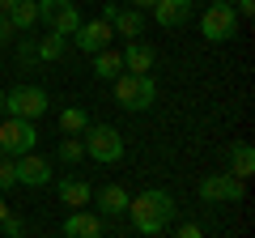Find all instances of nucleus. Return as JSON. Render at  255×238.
I'll use <instances>...</instances> for the list:
<instances>
[{"label": "nucleus", "instance_id": "a878e982", "mask_svg": "<svg viewBox=\"0 0 255 238\" xmlns=\"http://www.w3.org/2000/svg\"><path fill=\"white\" fill-rule=\"evenodd\" d=\"M13 38H17V30H13V21H9V13H0V47H9Z\"/></svg>", "mask_w": 255, "mask_h": 238}, {"label": "nucleus", "instance_id": "2f4dec72", "mask_svg": "<svg viewBox=\"0 0 255 238\" xmlns=\"http://www.w3.org/2000/svg\"><path fill=\"white\" fill-rule=\"evenodd\" d=\"M0 111H4V90H0Z\"/></svg>", "mask_w": 255, "mask_h": 238}, {"label": "nucleus", "instance_id": "20e7f679", "mask_svg": "<svg viewBox=\"0 0 255 238\" xmlns=\"http://www.w3.org/2000/svg\"><path fill=\"white\" fill-rule=\"evenodd\" d=\"M4 111H9V119H30L34 123L38 115L51 111V98H47L43 85H17V90L4 94Z\"/></svg>", "mask_w": 255, "mask_h": 238}, {"label": "nucleus", "instance_id": "6e6552de", "mask_svg": "<svg viewBox=\"0 0 255 238\" xmlns=\"http://www.w3.org/2000/svg\"><path fill=\"white\" fill-rule=\"evenodd\" d=\"M200 34L209 38V43H230V38L238 34L234 4H209V9L200 13Z\"/></svg>", "mask_w": 255, "mask_h": 238}, {"label": "nucleus", "instance_id": "a211bd4d", "mask_svg": "<svg viewBox=\"0 0 255 238\" xmlns=\"http://www.w3.org/2000/svg\"><path fill=\"white\" fill-rule=\"evenodd\" d=\"M9 21H13L17 34H30V30L38 26V0H17V4L9 9Z\"/></svg>", "mask_w": 255, "mask_h": 238}, {"label": "nucleus", "instance_id": "9b49d317", "mask_svg": "<svg viewBox=\"0 0 255 238\" xmlns=\"http://www.w3.org/2000/svg\"><path fill=\"white\" fill-rule=\"evenodd\" d=\"M102 17H107L111 30H115V34H124V38H140V30H145V13L132 9V4H128V9H119L115 0H107Z\"/></svg>", "mask_w": 255, "mask_h": 238}, {"label": "nucleus", "instance_id": "7c9ffc66", "mask_svg": "<svg viewBox=\"0 0 255 238\" xmlns=\"http://www.w3.org/2000/svg\"><path fill=\"white\" fill-rule=\"evenodd\" d=\"M213 4H234V0H213Z\"/></svg>", "mask_w": 255, "mask_h": 238}, {"label": "nucleus", "instance_id": "cd10ccee", "mask_svg": "<svg viewBox=\"0 0 255 238\" xmlns=\"http://www.w3.org/2000/svg\"><path fill=\"white\" fill-rule=\"evenodd\" d=\"M128 4H132V9H140V13H145V9H153V0H128Z\"/></svg>", "mask_w": 255, "mask_h": 238}, {"label": "nucleus", "instance_id": "9d476101", "mask_svg": "<svg viewBox=\"0 0 255 238\" xmlns=\"http://www.w3.org/2000/svg\"><path fill=\"white\" fill-rule=\"evenodd\" d=\"M13 170H17V183L21 187H47V183H51V157L21 153V157H13Z\"/></svg>", "mask_w": 255, "mask_h": 238}, {"label": "nucleus", "instance_id": "4be33fe9", "mask_svg": "<svg viewBox=\"0 0 255 238\" xmlns=\"http://www.w3.org/2000/svg\"><path fill=\"white\" fill-rule=\"evenodd\" d=\"M55 162H64V166H77V162H85L81 136H60V149H55Z\"/></svg>", "mask_w": 255, "mask_h": 238}, {"label": "nucleus", "instance_id": "f257e3e1", "mask_svg": "<svg viewBox=\"0 0 255 238\" xmlns=\"http://www.w3.org/2000/svg\"><path fill=\"white\" fill-rule=\"evenodd\" d=\"M174 213H179V204H174V196L162 192V187H149V192H140V196L128 200V217H132V226H136L140 234H162L174 221Z\"/></svg>", "mask_w": 255, "mask_h": 238}, {"label": "nucleus", "instance_id": "b1692460", "mask_svg": "<svg viewBox=\"0 0 255 238\" xmlns=\"http://www.w3.org/2000/svg\"><path fill=\"white\" fill-rule=\"evenodd\" d=\"M17 60H21V64H34V60H38V38H17Z\"/></svg>", "mask_w": 255, "mask_h": 238}, {"label": "nucleus", "instance_id": "f3484780", "mask_svg": "<svg viewBox=\"0 0 255 238\" xmlns=\"http://www.w3.org/2000/svg\"><path fill=\"white\" fill-rule=\"evenodd\" d=\"M230 174H238V179H251V174H255V149H251V140H234V145H230Z\"/></svg>", "mask_w": 255, "mask_h": 238}, {"label": "nucleus", "instance_id": "6ab92c4d", "mask_svg": "<svg viewBox=\"0 0 255 238\" xmlns=\"http://www.w3.org/2000/svg\"><path fill=\"white\" fill-rule=\"evenodd\" d=\"M119 73H124V55H119V51H111V47L94 51V77H102V81H115Z\"/></svg>", "mask_w": 255, "mask_h": 238}, {"label": "nucleus", "instance_id": "bb28decb", "mask_svg": "<svg viewBox=\"0 0 255 238\" xmlns=\"http://www.w3.org/2000/svg\"><path fill=\"white\" fill-rule=\"evenodd\" d=\"M174 238H204V230L200 226H179V234Z\"/></svg>", "mask_w": 255, "mask_h": 238}, {"label": "nucleus", "instance_id": "f03ea898", "mask_svg": "<svg viewBox=\"0 0 255 238\" xmlns=\"http://www.w3.org/2000/svg\"><path fill=\"white\" fill-rule=\"evenodd\" d=\"M115 102L124 111H149L157 102V81L153 73H119L115 77Z\"/></svg>", "mask_w": 255, "mask_h": 238}, {"label": "nucleus", "instance_id": "1a4fd4ad", "mask_svg": "<svg viewBox=\"0 0 255 238\" xmlns=\"http://www.w3.org/2000/svg\"><path fill=\"white\" fill-rule=\"evenodd\" d=\"M111 38H115V30H111L107 17H94V21H81V26L73 30V47H81V51H102V47H111Z\"/></svg>", "mask_w": 255, "mask_h": 238}, {"label": "nucleus", "instance_id": "7ed1b4c3", "mask_svg": "<svg viewBox=\"0 0 255 238\" xmlns=\"http://www.w3.org/2000/svg\"><path fill=\"white\" fill-rule=\"evenodd\" d=\"M81 149H85V157H94V162L115 166L119 157H124V136H119L111 123H90V128L81 132Z\"/></svg>", "mask_w": 255, "mask_h": 238}, {"label": "nucleus", "instance_id": "39448f33", "mask_svg": "<svg viewBox=\"0 0 255 238\" xmlns=\"http://www.w3.org/2000/svg\"><path fill=\"white\" fill-rule=\"evenodd\" d=\"M200 200L204 204H243L247 200V179H238V174H209V179H200Z\"/></svg>", "mask_w": 255, "mask_h": 238}, {"label": "nucleus", "instance_id": "423d86ee", "mask_svg": "<svg viewBox=\"0 0 255 238\" xmlns=\"http://www.w3.org/2000/svg\"><path fill=\"white\" fill-rule=\"evenodd\" d=\"M38 21L47 26V34H73L81 26V13H77V0H38Z\"/></svg>", "mask_w": 255, "mask_h": 238}, {"label": "nucleus", "instance_id": "5701e85b", "mask_svg": "<svg viewBox=\"0 0 255 238\" xmlns=\"http://www.w3.org/2000/svg\"><path fill=\"white\" fill-rule=\"evenodd\" d=\"M13 187H17V170H13V157L0 153V196L13 192Z\"/></svg>", "mask_w": 255, "mask_h": 238}, {"label": "nucleus", "instance_id": "412c9836", "mask_svg": "<svg viewBox=\"0 0 255 238\" xmlns=\"http://www.w3.org/2000/svg\"><path fill=\"white\" fill-rule=\"evenodd\" d=\"M85 128H90V115H85L81 107H68V111H60V132H64V136H81Z\"/></svg>", "mask_w": 255, "mask_h": 238}, {"label": "nucleus", "instance_id": "aec40b11", "mask_svg": "<svg viewBox=\"0 0 255 238\" xmlns=\"http://www.w3.org/2000/svg\"><path fill=\"white\" fill-rule=\"evenodd\" d=\"M64 51H68V38H64V34H43V38H38V60H43V64L64 60Z\"/></svg>", "mask_w": 255, "mask_h": 238}, {"label": "nucleus", "instance_id": "4468645a", "mask_svg": "<svg viewBox=\"0 0 255 238\" xmlns=\"http://www.w3.org/2000/svg\"><path fill=\"white\" fill-rule=\"evenodd\" d=\"M64 238H102V217L85 213V209H73L68 221H64Z\"/></svg>", "mask_w": 255, "mask_h": 238}, {"label": "nucleus", "instance_id": "393cba45", "mask_svg": "<svg viewBox=\"0 0 255 238\" xmlns=\"http://www.w3.org/2000/svg\"><path fill=\"white\" fill-rule=\"evenodd\" d=\"M0 230H4V238H21V234H26V221H21L17 213H9V217L0 221Z\"/></svg>", "mask_w": 255, "mask_h": 238}, {"label": "nucleus", "instance_id": "0eeeda50", "mask_svg": "<svg viewBox=\"0 0 255 238\" xmlns=\"http://www.w3.org/2000/svg\"><path fill=\"white\" fill-rule=\"evenodd\" d=\"M34 145H38V128L30 119H4V123H0V153L4 157L34 153Z\"/></svg>", "mask_w": 255, "mask_h": 238}, {"label": "nucleus", "instance_id": "dca6fc26", "mask_svg": "<svg viewBox=\"0 0 255 238\" xmlns=\"http://www.w3.org/2000/svg\"><path fill=\"white\" fill-rule=\"evenodd\" d=\"M60 204H68V209H81V204L94 200V187L85 183V179H60Z\"/></svg>", "mask_w": 255, "mask_h": 238}, {"label": "nucleus", "instance_id": "c85d7f7f", "mask_svg": "<svg viewBox=\"0 0 255 238\" xmlns=\"http://www.w3.org/2000/svg\"><path fill=\"white\" fill-rule=\"evenodd\" d=\"M13 4H17V0H0V13H9V9H13Z\"/></svg>", "mask_w": 255, "mask_h": 238}, {"label": "nucleus", "instance_id": "c756f323", "mask_svg": "<svg viewBox=\"0 0 255 238\" xmlns=\"http://www.w3.org/2000/svg\"><path fill=\"white\" fill-rule=\"evenodd\" d=\"M4 217H9V204H4V196H0V221H4Z\"/></svg>", "mask_w": 255, "mask_h": 238}, {"label": "nucleus", "instance_id": "2eb2a0df", "mask_svg": "<svg viewBox=\"0 0 255 238\" xmlns=\"http://www.w3.org/2000/svg\"><path fill=\"white\" fill-rule=\"evenodd\" d=\"M128 187H119V183H107L98 196H94V204H98V217H124L128 213Z\"/></svg>", "mask_w": 255, "mask_h": 238}, {"label": "nucleus", "instance_id": "ddd939ff", "mask_svg": "<svg viewBox=\"0 0 255 238\" xmlns=\"http://www.w3.org/2000/svg\"><path fill=\"white\" fill-rule=\"evenodd\" d=\"M153 21L166 30L187 26L191 21V0H153Z\"/></svg>", "mask_w": 255, "mask_h": 238}, {"label": "nucleus", "instance_id": "f8f14e48", "mask_svg": "<svg viewBox=\"0 0 255 238\" xmlns=\"http://www.w3.org/2000/svg\"><path fill=\"white\" fill-rule=\"evenodd\" d=\"M119 55H124V73H136V77L153 73V60H157V51L149 43H140V38H128V47Z\"/></svg>", "mask_w": 255, "mask_h": 238}]
</instances>
